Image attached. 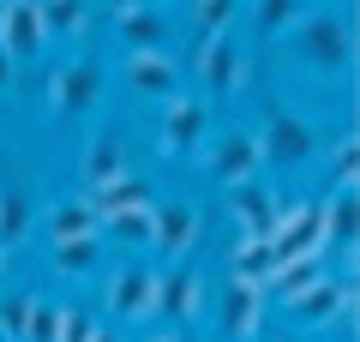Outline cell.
I'll list each match as a JSON object with an SVG mask.
<instances>
[{"mask_svg": "<svg viewBox=\"0 0 360 342\" xmlns=\"http://www.w3.org/2000/svg\"><path fill=\"white\" fill-rule=\"evenodd\" d=\"M295 49L312 72H348L354 66V25H348V13H300Z\"/></svg>", "mask_w": 360, "mask_h": 342, "instance_id": "obj_1", "label": "cell"}, {"mask_svg": "<svg viewBox=\"0 0 360 342\" xmlns=\"http://www.w3.org/2000/svg\"><path fill=\"white\" fill-rule=\"evenodd\" d=\"M258 139V156L276 168H307L312 156H319V139H312V127L300 120V114H288L283 102L276 108H264V127L252 132Z\"/></svg>", "mask_w": 360, "mask_h": 342, "instance_id": "obj_2", "label": "cell"}, {"mask_svg": "<svg viewBox=\"0 0 360 342\" xmlns=\"http://www.w3.org/2000/svg\"><path fill=\"white\" fill-rule=\"evenodd\" d=\"M103 312L115 318V324L156 318V270L150 265H115L103 277Z\"/></svg>", "mask_w": 360, "mask_h": 342, "instance_id": "obj_3", "label": "cell"}, {"mask_svg": "<svg viewBox=\"0 0 360 342\" xmlns=\"http://www.w3.org/2000/svg\"><path fill=\"white\" fill-rule=\"evenodd\" d=\"M210 139V102L205 96H168L162 102V132H156V151L162 156H198Z\"/></svg>", "mask_w": 360, "mask_h": 342, "instance_id": "obj_4", "label": "cell"}, {"mask_svg": "<svg viewBox=\"0 0 360 342\" xmlns=\"http://www.w3.org/2000/svg\"><path fill=\"white\" fill-rule=\"evenodd\" d=\"M264 241H270V258H276V265L319 253V246H324V234H319V198H295V204H283V210H276V228H270Z\"/></svg>", "mask_w": 360, "mask_h": 342, "instance_id": "obj_5", "label": "cell"}, {"mask_svg": "<svg viewBox=\"0 0 360 342\" xmlns=\"http://www.w3.org/2000/svg\"><path fill=\"white\" fill-rule=\"evenodd\" d=\"M283 312L295 318V324H307V330H324V324H336V318H354V277H324V282H312L307 294L283 300Z\"/></svg>", "mask_w": 360, "mask_h": 342, "instance_id": "obj_6", "label": "cell"}, {"mask_svg": "<svg viewBox=\"0 0 360 342\" xmlns=\"http://www.w3.org/2000/svg\"><path fill=\"white\" fill-rule=\"evenodd\" d=\"M198 234H205L198 204H186V198H156V210H150V253L186 258V253L198 246Z\"/></svg>", "mask_w": 360, "mask_h": 342, "instance_id": "obj_7", "label": "cell"}, {"mask_svg": "<svg viewBox=\"0 0 360 342\" xmlns=\"http://www.w3.org/2000/svg\"><path fill=\"white\" fill-rule=\"evenodd\" d=\"M193 72H198V84H205V96H234V90L246 84V54L234 49V37H198Z\"/></svg>", "mask_w": 360, "mask_h": 342, "instance_id": "obj_8", "label": "cell"}, {"mask_svg": "<svg viewBox=\"0 0 360 342\" xmlns=\"http://www.w3.org/2000/svg\"><path fill=\"white\" fill-rule=\"evenodd\" d=\"M49 49V25H42V6L37 0H6L0 6V54L6 61H37Z\"/></svg>", "mask_w": 360, "mask_h": 342, "instance_id": "obj_9", "label": "cell"}, {"mask_svg": "<svg viewBox=\"0 0 360 342\" xmlns=\"http://www.w3.org/2000/svg\"><path fill=\"white\" fill-rule=\"evenodd\" d=\"M264 289H252V282H222L217 294V330L222 342H252L258 324H264Z\"/></svg>", "mask_w": 360, "mask_h": 342, "instance_id": "obj_10", "label": "cell"}, {"mask_svg": "<svg viewBox=\"0 0 360 342\" xmlns=\"http://www.w3.org/2000/svg\"><path fill=\"white\" fill-rule=\"evenodd\" d=\"M264 175V156H258V139L252 132H222L217 151H210V180L217 186H252V180Z\"/></svg>", "mask_w": 360, "mask_h": 342, "instance_id": "obj_11", "label": "cell"}, {"mask_svg": "<svg viewBox=\"0 0 360 342\" xmlns=\"http://www.w3.org/2000/svg\"><path fill=\"white\" fill-rule=\"evenodd\" d=\"M49 102L60 114H90L103 102V66L96 61H66L60 72H54V84H49Z\"/></svg>", "mask_w": 360, "mask_h": 342, "instance_id": "obj_12", "label": "cell"}, {"mask_svg": "<svg viewBox=\"0 0 360 342\" xmlns=\"http://www.w3.org/2000/svg\"><path fill=\"white\" fill-rule=\"evenodd\" d=\"M205 277H198V265H180L168 270V277H156V312L174 318V324H193L198 312H205Z\"/></svg>", "mask_w": 360, "mask_h": 342, "instance_id": "obj_13", "label": "cell"}, {"mask_svg": "<svg viewBox=\"0 0 360 342\" xmlns=\"http://www.w3.org/2000/svg\"><path fill=\"white\" fill-rule=\"evenodd\" d=\"M115 30H120V42H127V54H162L168 49V18L156 13L150 0L144 6H127V13H115Z\"/></svg>", "mask_w": 360, "mask_h": 342, "instance_id": "obj_14", "label": "cell"}, {"mask_svg": "<svg viewBox=\"0 0 360 342\" xmlns=\"http://www.w3.org/2000/svg\"><path fill=\"white\" fill-rule=\"evenodd\" d=\"M127 84L139 90V96H150V102H168V96H180V66H174V54H127Z\"/></svg>", "mask_w": 360, "mask_h": 342, "instance_id": "obj_15", "label": "cell"}, {"mask_svg": "<svg viewBox=\"0 0 360 342\" xmlns=\"http://www.w3.org/2000/svg\"><path fill=\"white\" fill-rule=\"evenodd\" d=\"M127 139L120 132H96V139L84 144V156H78V192H90V186H103V180H115V175H127Z\"/></svg>", "mask_w": 360, "mask_h": 342, "instance_id": "obj_16", "label": "cell"}, {"mask_svg": "<svg viewBox=\"0 0 360 342\" xmlns=\"http://www.w3.org/2000/svg\"><path fill=\"white\" fill-rule=\"evenodd\" d=\"M330 277V253H307V258H288V265H276L270 270V282H264V294H276V306L283 300H295V294H307L312 282H324Z\"/></svg>", "mask_w": 360, "mask_h": 342, "instance_id": "obj_17", "label": "cell"}, {"mask_svg": "<svg viewBox=\"0 0 360 342\" xmlns=\"http://www.w3.org/2000/svg\"><path fill=\"white\" fill-rule=\"evenodd\" d=\"M42 234H49V246L54 241H90V234H96V210H90V198H84V192L54 198V210L42 216Z\"/></svg>", "mask_w": 360, "mask_h": 342, "instance_id": "obj_18", "label": "cell"}, {"mask_svg": "<svg viewBox=\"0 0 360 342\" xmlns=\"http://www.w3.org/2000/svg\"><path fill=\"white\" fill-rule=\"evenodd\" d=\"M229 204H234V222H240V234H258V241L276 228V210H283V204H276V192L258 186V180H252V186H234Z\"/></svg>", "mask_w": 360, "mask_h": 342, "instance_id": "obj_19", "label": "cell"}, {"mask_svg": "<svg viewBox=\"0 0 360 342\" xmlns=\"http://www.w3.org/2000/svg\"><path fill=\"white\" fill-rule=\"evenodd\" d=\"M84 198H90V210H96V222H103V216H115V210H132V204H150V180L127 168V175L103 180V186H90Z\"/></svg>", "mask_w": 360, "mask_h": 342, "instance_id": "obj_20", "label": "cell"}, {"mask_svg": "<svg viewBox=\"0 0 360 342\" xmlns=\"http://www.w3.org/2000/svg\"><path fill=\"white\" fill-rule=\"evenodd\" d=\"M270 270H276L270 241H258V234H234V246H229V282H252V289H264Z\"/></svg>", "mask_w": 360, "mask_h": 342, "instance_id": "obj_21", "label": "cell"}, {"mask_svg": "<svg viewBox=\"0 0 360 342\" xmlns=\"http://www.w3.org/2000/svg\"><path fill=\"white\" fill-rule=\"evenodd\" d=\"M30 228H37V204H30V192L25 186H0V253L25 246Z\"/></svg>", "mask_w": 360, "mask_h": 342, "instance_id": "obj_22", "label": "cell"}, {"mask_svg": "<svg viewBox=\"0 0 360 342\" xmlns=\"http://www.w3.org/2000/svg\"><path fill=\"white\" fill-rule=\"evenodd\" d=\"M319 234H324V253H348L354 246V192H330L319 204Z\"/></svg>", "mask_w": 360, "mask_h": 342, "instance_id": "obj_23", "label": "cell"}, {"mask_svg": "<svg viewBox=\"0 0 360 342\" xmlns=\"http://www.w3.org/2000/svg\"><path fill=\"white\" fill-rule=\"evenodd\" d=\"M150 210H156V198H150V204H132V210L103 216V222H96L103 246H150Z\"/></svg>", "mask_w": 360, "mask_h": 342, "instance_id": "obj_24", "label": "cell"}, {"mask_svg": "<svg viewBox=\"0 0 360 342\" xmlns=\"http://www.w3.org/2000/svg\"><path fill=\"white\" fill-rule=\"evenodd\" d=\"M96 258H103V234H90V241H54L49 246L54 277H66V282H84L90 270H96Z\"/></svg>", "mask_w": 360, "mask_h": 342, "instance_id": "obj_25", "label": "cell"}, {"mask_svg": "<svg viewBox=\"0 0 360 342\" xmlns=\"http://www.w3.org/2000/svg\"><path fill=\"white\" fill-rule=\"evenodd\" d=\"M49 37H84L90 30V0H37Z\"/></svg>", "mask_w": 360, "mask_h": 342, "instance_id": "obj_26", "label": "cell"}, {"mask_svg": "<svg viewBox=\"0 0 360 342\" xmlns=\"http://www.w3.org/2000/svg\"><path fill=\"white\" fill-rule=\"evenodd\" d=\"M30 306H37V289L0 300V342H25L30 336Z\"/></svg>", "mask_w": 360, "mask_h": 342, "instance_id": "obj_27", "label": "cell"}, {"mask_svg": "<svg viewBox=\"0 0 360 342\" xmlns=\"http://www.w3.org/2000/svg\"><path fill=\"white\" fill-rule=\"evenodd\" d=\"M234 13H240V0H198L193 6V30L198 37H229Z\"/></svg>", "mask_w": 360, "mask_h": 342, "instance_id": "obj_28", "label": "cell"}, {"mask_svg": "<svg viewBox=\"0 0 360 342\" xmlns=\"http://www.w3.org/2000/svg\"><path fill=\"white\" fill-rule=\"evenodd\" d=\"M258 6V37H283L300 25V0H252Z\"/></svg>", "mask_w": 360, "mask_h": 342, "instance_id": "obj_29", "label": "cell"}, {"mask_svg": "<svg viewBox=\"0 0 360 342\" xmlns=\"http://www.w3.org/2000/svg\"><path fill=\"white\" fill-rule=\"evenodd\" d=\"M354 175H360V144H354V132H348V139L330 151V186L336 192H354Z\"/></svg>", "mask_w": 360, "mask_h": 342, "instance_id": "obj_30", "label": "cell"}, {"mask_svg": "<svg viewBox=\"0 0 360 342\" xmlns=\"http://www.w3.org/2000/svg\"><path fill=\"white\" fill-rule=\"evenodd\" d=\"M60 312H66L60 300L37 294V306H30V336H25V342H54V336H60Z\"/></svg>", "mask_w": 360, "mask_h": 342, "instance_id": "obj_31", "label": "cell"}, {"mask_svg": "<svg viewBox=\"0 0 360 342\" xmlns=\"http://www.w3.org/2000/svg\"><path fill=\"white\" fill-rule=\"evenodd\" d=\"M96 330H103V318H96V312L66 306V312H60V336H54V342H96Z\"/></svg>", "mask_w": 360, "mask_h": 342, "instance_id": "obj_32", "label": "cell"}, {"mask_svg": "<svg viewBox=\"0 0 360 342\" xmlns=\"http://www.w3.org/2000/svg\"><path fill=\"white\" fill-rule=\"evenodd\" d=\"M96 6H108V13H127V6H144V0H96Z\"/></svg>", "mask_w": 360, "mask_h": 342, "instance_id": "obj_33", "label": "cell"}, {"mask_svg": "<svg viewBox=\"0 0 360 342\" xmlns=\"http://www.w3.org/2000/svg\"><path fill=\"white\" fill-rule=\"evenodd\" d=\"M144 342H186L180 330H156V336H144Z\"/></svg>", "mask_w": 360, "mask_h": 342, "instance_id": "obj_34", "label": "cell"}, {"mask_svg": "<svg viewBox=\"0 0 360 342\" xmlns=\"http://www.w3.org/2000/svg\"><path fill=\"white\" fill-rule=\"evenodd\" d=\"M6 78H13V61H6V54H0V90H6Z\"/></svg>", "mask_w": 360, "mask_h": 342, "instance_id": "obj_35", "label": "cell"}, {"mask_svg": "<svg viewBox=\"0 0 360 342\" xmlns=\"http://www.w3.org/2000/svg\"><path fill=\"white\" fill-rule=\"evenodd\" d=\"M6 265H13V253H0V282H6Z\"/></svg>", "mask_w": 360, "mask_h": 342, "instance_id": "obj_36", "label": "cell"}, {"mask_svg": "<svg viewBox=\"0 0 360 342\" xmlns=\"http://www.w3.org/2000/svg\"><path fill=\"white\" fill-rule=\"evenodd\" d=\"M96 342H120V336H115V330H96Z\"/></svg>", "mask_w": 360, "mask_h": 342, "instance_id": "obj_37", "label": "cell"}, {"mask_svg": "<svg viewBox=\"0 0 360 342\" xmlns=\"http://www.w3.org/2000/svg\"><path fill=\"white\" fill-rule=\"evenodd\" d=\"M150 6H162V0H150Z\"/></svg>", "mask_w": 360, "mask_h": 342, "instance_id": "obj_38", "label": "cell"}, {"mask_svg": "<svg viewBox=\"0 0 360 342\" xmlns=\"http://www.w3.org/2000/svg\"><path fill=\"white\" fill-rule=\"evenodd\" d=\"M0 6H6V0H0Z\"/></svg>", "mask_w": 360, "mask_h": 342, "instance_id": "obj_39", "label": "cell"}]
</instances>
